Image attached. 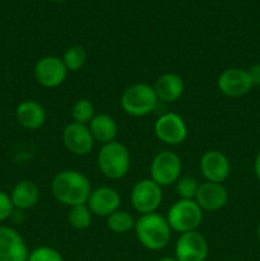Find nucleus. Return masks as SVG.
I'll return each mask as SVG.
<instances>
[{
	"instance_id": "nucleus-20",
	"label": "nucleus",
	"mask_w": 260,
	"mask_h": 261,
	"mask_svg": "<svg viewBox=\"0 0 260 261\" xmlns=\"http://www.w3.org/2000/svg\"><path fill=\"white\" fill-rule=\"evenodd\" d=\"M88 129L94 142H99L102 144L114 142L119 132L115 119L107 114L94 115L92 121L88 124Z\"/></svg>"
},
{
	"instance_id": "nucleus-15",
	"label": "nucleus",
	"mask_w": 260,
	"mask_h": 261,
	"mask_svg": "<svg viewBox=\"0 0 260 261\" xmlns=\"http://www.w3.org/2000/svg\"><path fill=\"white\" fill-rule=\"evenodd\" d=\"M120 203H121V198L114 188L101 186L92 190L87 205L91 209L93 216L107 218L110 214L120 209Z\"/></svg>"
},
{
	"instance_id": "nucleus-13",
	"label": "nucleus",
	"mask_w": 260,
	"mask_h": 261,
	"mask_svg": "<svg viewBox=\"0 0 260 261\" xmlns=\"http://www.w3.org/2000/svg\"><path fill=\"white\" fill-rule=\"evenodd\" d=\"M63 142L66 149L75 155H86L92 152L94 139L88 129V125L70 122L64 127Z\"/></svg>"
},
{
	"instance_id": "nucleus-18",
	"label": "nucleus",
	"mask_w": 260,
	"mask_h": 261,
	"mask_svg": "<svg viewBox=\"0 0 260 261\" xmlns=\"http://www.w3.org/2000/svg\"><path fill=\"white\" fill-rule=\"evenodd\" d=\"M153 88L157 94L158 101L165 102V103H172L183 96L185 84H184L183 78L178 76L177 74L166 73L155 81Z\"/></svg>"
},
{
	"instance_id": "nucleus-22",
	"label": "nucleus",
	"mask_w": 260,
	"mask_h": 261,
	"mask_svg": "<svg viewBox=\"0 0 260 261\" xmlns=\"http://www.w3.org/2000/svg\"><path fill=\"white\" fill-rule=\"evenodd\" d=\"M92 212L87 204L70 206L68 213V222L73 228L75 229H86L91 226L92 222Z\"/></svg>"
},
{
	"instance_id": "nucleus-5",
	"label": "nucleus",
	"mask_w": 260,
	"mask_h": 261,
	"mask_svg": "<svg viewBox=\"0 0 260 261\" xmlns=\"http://www.w3.org/2000/svg\"><path fill=\"white\" fill-rule=\"evenodd\" d=\"M166 219L171 229L180 234L198 231L199 226L203 222V211L195 200L178 199L168 209Z\"/></svg>"
},
{
	"instance_id": "nucleus-6",
	"label": "nucleus",
	"mask_w": 260,
	"mask_h": 261,
	"mask_svg": "<svg viewBox=\"0 0 260 261\" xmlns=\"http://www.w3.org/2000/svg\"><path fill=\"white\" fill-rule=\"evenodd\" d=\"M181 158L170 150H163L155 154L150 163V178L161 188L176 184L181 177Z\"/></svg>"
},
{
	"instance_id": "nucleus-1",
	"label": "nucleus",
	"mask_w": 260,
	"mask_h": 261,
	"mask_svg": "<svg viewBox=\"0 0 260 261\" xmlns=\"http://www.w3.org/2000/svg\"><path fill=\"white\" fill-rule=\"evenodd\" d=\"M53 195L59 203L68 206L87 204L92 193L91 181L75 170L59 172L51 182Z\"/></svg>"
},
{
	"instance_id": "nucleus-30",
	"label": "nucleus",
	"mask_w": 260,
	"mask_h": 261,
	"mask_svg": "<svg viewBox=\"0 0 260 261\" xmlns=\"http://www.w3.org/2000/svg\"><path fill=\"white\" fill-rule=\"evenodd\" d=\"M157 261H177V260H176V257H171V256H163V257H161V259H158Z\"/></svg>"
},
{
	"instance_id": "nucleus-9",
	"label": "nucleus",
	"mask_w": 260,
	"mask_h": 261,
	"mask_svg": "<svg viewBox=\"0 0 260 261\" xmlns=\"http://www.w3.org/2000/svg\"><path fill=\"white\" fill-rule=\"evenodd\" d=\"M208 256V241L199 231L181 233L175 245L177 261H205Z\"/></svg>"
},
{
	"instance_id": "nucleus-11",
	"label": "nucleus",
	"mask_w": 260,
	"mask_h": 261,
	"mask_svg": "<svg viewBox=\"0 0 260 261\" xmlns=\"http://www.w3.org/2000/svg\"><path fill=\"white\" fill-rule=\"evenodd\" d=\"M217 86L221 93L232 98L245 96L254 87L247 70L241 68H228L222 71L217 81Z\"/></svg>"
},
{
	"instance_id": "nucleus-8",
	"label": "nucleus",
	"mask_w": 260,
	"mask_h": 261,
	"mask_svg": "<svg viewBox=\"0 0 260 261\" xmlns=\"http://www.w3.org/2000/svg\"><path fill=\"white\" fill-rule=\"evenodd\" d=\"M33 75L40 86L45 88H56L61 86L66 79L68 69L61 58L45 56L35 64Z\"/></svg>"
},
{
	"instance_id": "nucleus-27",
	"label": "nucleus",
	"mask_w": 260,
	"mask_h": 261,
	"mask_svg": "<svg viewBox=\"0 0 260 261\" xmlns=\"http://www.w3.org/2000/svg\"><path fill=\"white\" fill-rule=\"evenodd\" d=\"M13 211H14V206H13L12 200H10L9 194L0 190V223L7 221L13 214Z\"/></svg>"
},
{
	"instance_id": "nucleus-12",
	"label": "nucleus",
	"mask_w": 260,
	"mask_h": 261,
	"mask_svg": "<svg viewBox=\"0 0 260 261\" xmlns=\"http://www.w3.org/2000/svg\"><path fill=\"white\" fill-rule=\"evenodd\" d=\"M28 247L18 231L0 226V261H27Z\"/></svg>"
},
{
	"instance_id": "nucleus-14",
	"label": "nucleus",
	"mask_w": 260,
	"mask_h": 261,
	"mask_svg": "<svg viewBox=\"0 0 260 261\" xmlns=\"http://www.w3.org/2000/svg\"><path fill=\"white\" fill-rule=\"evenodd\" d=\"M201 175L208 182L222 184L231 173V163L228 158L219 150H208L199 162Z\"/></svg>"
},
{
	"instance_id": "nucleus-24",
	"label": "nucleus",
	"mask_w": 260,
	"mask_h": 261,
	"mask_svg": "<svg viewBox=\"0 0 260 261\" xmlns=\"http://www.w3.org/2000/svg\"><path fill=\"white\" fill-rule=\"evenodd\" d=\"M63 61L68 71H76L83 68L87 61V51L82 46H70L63 55Z\"/></svg>"
},
{
	"instance_id": "nucleus-28",
	"label": "nucleus",
	"mask_w": 260,
	"mask_h": 261,
	"mask_svg": "<svg viewBox=\"0 0 260 261\" xmlns=\"http://www.w3.org/2000/svg\"><path fill=\"white\" fill-rule=\"evenodd\" d=\"M250 79L252 82V86H260V64H255L247 70Z\"/></svg>"
},
{
	"instance_id": "nucleus-4",
	"label": "nucleus",
	"mask_w": 260,
	"mask_h": 261,
	"mask_svg": "<svg viewBox=\"0 0 260 261\" xmlns=\"http://www.w3.org/2000/svg\"><path fill=\"white\" fill-rule=\"evenodd\" d=\"M120 102L122 110L127 115L142 117L154 111L158 105V98L153 86L148 83H135L122 92Z\"/></svg>"
},
{
	"instance_id": "nucleus-7",
	"label": "nucleus",
	"mask_w": 260,
	"mask_h": 261,
	"mask_svg": "<svg viewBox=\"0 0 260 261\" xmlns=\"http://www.w3.org/2000/svg\"><path fill=\"white\" fill-rule=\"evenodd\" d=\"M162 188L152 178H143L133 186L130 200L133 208L140 214L155 213L162 203Z\"/></svg>"
},
{
	"instance_id": "nucleus-21",
	"label": "nucleus",
	"mask_w": 260,
	"mask_h": 261,
	"mask_svg": "<svg viewBox=\"0 0 260 261\" xmlns=\"http://www.w3.org/2000/svg\"><path fill=\"white\" fill-rule=\"evenodd\" d=\"M106 226L114 233H126L134 228L135 221L132 214L126 211L117 209L106 218Z\"/></svg>"
},
{
	"instance_id": "nucleus-16",
	"label": "nucleus",
	"mask_w": 260,
	"mask_h": 261,
	"mask_svg": "<svg viewBox=\"0 0 260 261\" xmlns=\"http://www.w3.org/2000/svg\"><path fill=\"white\" fill-rule=\"evenodd\" d=\"M194 200L200 206L201 211L216 212L226 205L228 201V193L222 184L205 181L199 185Z\"/></svg>"
},
{
	"instance_id": "nucleus-32",
	"label": "nucleus",
	"mask_w": 260,
	"mask_h": 261,
	"mask_svg": "<svg viewBox=\"0 0 260 261\" xmlns=\"http://www.w3.org/2000/svg\"><path fill=\"white\" fill-rule=\"evenodd\" d=\"M53 2H55V3H64V2H66V0H53Z\"/></svg>"
},
{
	"instance_id": "nucleus-2",
	"label": "nucleus",
	"mask_w": 260,
	"mask_h": 261,
	"mask_svg": "<svg viewBox=\"0 0 260 261\" xmlns=\"http://www.w3.org/2000/svg\"><path fill=\"white\" fill-rule=\"evenodd\" d=\"M135 234L143 247L150 251L165 249L171 240V227L166 217L158 213L142 214L135 221Z\"/></svg>"
},
{
	"instance_id": "nucleus-31",
	"label": "nucleus",
	"mask_w": 260,
	"mask_h": 261,
	"mask_svg": "<svg viewBox=\"0 0 260 261\" xmlns=\"http://www.w3.org/2000/svg\"><path fill=\"white\" fill-rule=\"evenodd\" d=\"M257 240H259V242H260V223H259V226H257Z\"/></svg>"
},
{
	"instance_id": "nucleus-29",
	"label": "nucleus",
	"mask_w": 260,
	"mask_h": 261,
	"mask_svg": "<svg viewBox=\"0 0 260 261\" xmlns=\"http://www.w3.org/2000/svg\"><path fill=\"white\" fill-rule=\"evenodd\" d=\"M254 172H255V176H256V178L259 180V182H260V152L257 153L256 158H255Z\"/></svg>"
},
{
	"instance_id": "nucleus-19",
	"label": "nucleus",
	"mask_w": 260,
	"mask_h": 261,
	"mask_svg": "<svg viewBox=\"0 0 260 261\" xmlns=\"http://www.w3.org/2000/svg\"><path fill=\"white\" fill-rule=\"evenodd\" d=\"M9 196L14 209L28 211L38 203L40 189L33 181L22 180L13 186Z\"/></svg>"
},
{
	"instance_id": "nucleus-3",
	"label": "nucleus",
	"mask_w": 260,
	"mask_h": 261,
	"mask_svg": "<svg viewBox=\"0 0 260 261\" xmlns=\"http://www.w3.org/2000/svg\"><path fill=\"white\" fill-rule=\"evenodd\" d=\"M98 168L110 180H119L127 175L130 170V153L122 143L110 142L102 144L97 155Z\"/></svg>"
},
{
	"instance_id": "nucleus-26",
	"label": "nucleus",
	"mask_w": 260,
	"mask_h": 261,
	"mask_svg": "<svg viewBox=\"0 0 260 261\" xmlns=\"http://www.w3.org/2000/svg\"><path fill=\"white\" fill-rule=\"evenodd\" d=\"M27 261H64V257L54 247L40 246L30 251Z\"/></svg>"
},
{
	"instance_id": "nucleus-17",
	"label": "nucleus",
	"mask_w": 260,
	"mask_h": 261,
	"mask_svg": "<svg viewBox=\"0 0 260 261\" xmlns=\"http://www.w3.org/2000/svg\"><path fill=\"white\" fill-rule=\"evenodd\" d=\"M46 111L42 105L33 99L20 102L15 110L18 124L27 130H37L46 122Z\"/></svg>"
},
{
	"instance_id": "nucleus-25",
	"label": "nucleus",
	"mask_w": 260,
	"mask_h": 261,
	"mask_svg": "<svg viewBox=\"0 0 260 261\" xmlns=\"http://www.w3.org/2000/svg\"><path fill=\"white\" fill-rule=\"evenodd\" d=\"M200 184L195 177L191 176H184L176 181V193L178 198L186 199V200H194Z\"/></svg>"
},
{
	"instance_id": "nucleus-23",
	"label": "nucleus",
	"mask_w": 260,
	"mask_h": 261,
	"mask_svg": "<svg viewBox=\"0 0 260 261\" xmlns=\"http://www.w3.org/2000/svg\"><path fill=\"white\" fill-rule=\"evenodd\" d=\"M71 119L73 122H78V124L88 125L94 117V106L89 99L81 98L73 105L71 107Z\"/></svg>"
},
{
	"instance_id": "nucleus-10",
	"label": "nucleus",
	"mask_w": 260,
	"mask_h": 261,
	"mask_svg": "<svg viewBox=\"0 0 260 261\" xmlns=\"http://www.w3.org/2000/svg\"><path fill=\"white\" fill-rule=\"evenodd\" d=\"M154 134L165 144L178 145L188 137V127L180 115L166 112L155 120Z\"/></svg>"
}]
</instances>
